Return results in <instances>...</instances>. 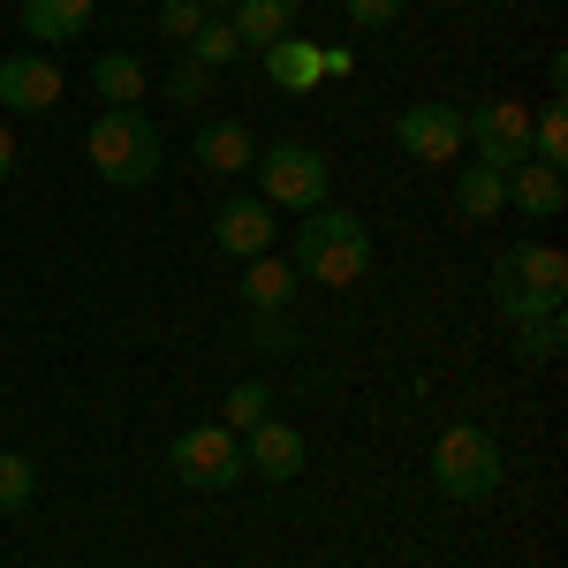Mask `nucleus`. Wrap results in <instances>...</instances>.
Listing matches in <instances>:
<instances>
[{
	"label": "nucleus",
	"mask_w": 568,
	"mask_h": 568,
	"mask_svg": "<svg viewBox=\"0 0 568 568\" xmlns=\"http://www.w3.org/2000/svg\"><path fill=\"white\" fill-rule=\"evenodd\" d=\"M561 304H568V258L554 243H508L493 258V311L508 326H530V318H546Z\"/></svg>",
	"instance_id": "1"
},
{
	"label": "nucleus",
	"mask_w": 568,
	"mask_h": 568,
	"mask_svg": "<svg viewBox=\"0 0 568 568\" xmlns=\"http://www.w3.org/2000/svg\"><path fill=\"white\" fill-rule=\"evenodd\" d=\"M288 265H296L304 281H318V288H356L364 265H372V235H364V220H356V213L318 205V213H304V227H296Z\"/></svg>",
	"instance_id": "2"
},
{
	"label": "nucleus",
	"mask_w": 568,
	"mask_h": 568,
	"mask_svg": "<svg viewBox=\"0 0 568 568\" xmlns=\"http://www.w3.org/2000/svg\"><path fill=\"white\" fill-rule=\"evenodd\" d=\"M91 168L99 182H114V190H144V182L160 175V160H168V144H160V122L144 114V106H106L84 136Z\"/></svg>",
	"instance_id": "3"
},
{
	"label": "nucleus",
	"mask_w": 568,
	"mask_h": 568,
	"mask_svg": "<svg viewBox=\"0 0 568 568\" xmlns=\"http://www.w3.org/2000/svg\"><path fill=\"white\" fill-rule=\"evenodd\" d=\"M493 485H500V439L485 425H447L433 439V493L470 508V500H493Z\"/></svg>",
	"instance_id": "4"
},
{
	"label": "nucleus",
	"mask_w": 568,
	"mask_h": 568,
	"mask_svg": "<svg viewBox=\"0 0 568 568\" xmlns=\"http://www.w3.org/2000/svg\"><path fill=\"white\" fill-rule=\"evenodd\" d=\"M258 168V197L273 213H318L326 205V190H334V168H326V152H311V144H273L251 160Z\"/></svg>",
	"instance_id": "5"
},
{
	"label": "nucleus",
	"mask_w": 568,
	"mask_h": 568,
	"mask_svg": "<svg viewBox=\"0 0 568 568\" xmlns=\"http://www.w3.org/2000/svg\"><path fill=\"white\" fill-rule=\"evenodd\" d=\"M168 470H175L190 493H227V485H243V433H227V425H190L175 439V455H168Z\"/></svg>",
	"instance_id": "6"
},
{
	"label": "nucleus",
	"mask_w": 568,
	"mask_h": 568,
	"mask_svg": "<svg viewBox=\"0 0 568 568\" xmlns=\"http://www.w3.org/2000/svg\"><path fill=\"white\" fill-rule=\"evenodd\" d=\"M463 152H478L485 168L530 160V106L524 99H485L478 114H463Z\"/></svg>",
	"instance_id": "7"
},
{
	"label": "nucleus",
	"mask_w": 568,
	"mask_h": 568,
	"mask_svg": "<svg viewBox=\"0 0 568 568\" xmlns=\"http://www.w3.org/2000/svg\"><path fill=\"white\" fill-rule=\"evenodd\" d=\"M213 243H220V258H265L273 243H281V213L265 205V197H220V213H213Z\"/></svg>",
	"instance_id": "8"
},
{
	"label": "nucleus",
	"mask_w": 568,
	"mask_h": 568,
	"mask_svg": "<svg viewBox=\"0 0 568 568\" xmlns=\"http://www.w3.org/2000/svg\"><path fill=\"white\" fill-rule=\"evenodd\" d=\"M394 144L425 168H447L463 160V106H402L394 114Z\"/></svg>",
	"instance_id": "9"
},
{
	"label": "nucleus",
	"mask_w": 568,
	"mask_h": 568,
	"mask_svg": "<svg viewBox=\"0 0 568 568\" xmlns=\"http://www.w3.org/2000/svg\"><path fill=\"white\" fill-rule=\"evenodd\" d=\"M0 106H16V114L61 106V61H45V53H8V61H0Z\"/></svg>",
	"instance_id": "10"
},
{
	"label": "nucleus",
	"mask_w": 568,
	"mask_h": 568,
	"mask_svg": "<svg viewBox=\"0 0 568 568\" xmlns=\"http://www.w3.org/2000/svg\"><path fill=\"white\" fill-rule=\"evenodd\" d=\"M243 470L265 478V485H288L296 470H304V433H296V425H281V417L251 425V433H243Z\"/></svg>",
	"instance_id": "11"
},
{
	"label": "nucleus",
	"mask_w": 568,
	"mask_h": 568,
	"mask_svg": "<svg viewBox=\"0 0 568 568\" xmlns=\"http://www.w3.org/2000/svg\"><path fill=\"white\" fill-rule=\"evenodd\" d=\"M500 205H516L524 220H554L568 205V175L538 168V160H516V168H500Z\"/></svg>",
	"instance_id": "12"
},
{
	"label": "nucleus",
	"mask_w": 568,
	"mask_h": 568,
	"mask_svg": "<svg viewBox=\"0 0 568 568\" xmlns=\"http://www.w3.org/2000/svg\"><path fill=\"white\" fill-rule=\"evenodd\" d=\"M16 16H23V31H31L39 45H69V39H84V31H91L99 0H23Z\"/></svg>",
	"instance_id": "13"
},
{
	"label": "nucleus",
	"mask_w": 568,
	"mask_h": 568,
	"mask_svg": "<svg viewBox=\"0 0 568 568\" xmlns=\"http://www.w3.org/2000/svg\"><path fill=\"white\" fill-rule=\"evenodd\" d=\"M258 61H265V77L288 91V99H311V91L326 84V77H318V45H304L296 31H288V39H273Z\"/></svg>",
	"instance_id": "14"
},
{
	"label": "nucleus",
	"mask_w": 568,
	"mask_h": 568,
	"mask_svg": "<svg viewBox=\"0 0 568 568\" xmlns=\"http://www.w3.org/2000/svg\"><path fill=\"white\" fill-rule=\"evenodd\" d=\"M227 23H235L243 53H265L273 39H288V31H296V0H235V8H227Z\"/></svg>",
	"instance_id": "15"
},
{
	"label": "nucleus",
	"mask_w": 568,
	"mask_h": 568,
	"mask_svg": "<svg viewBox=\"0 0 568 568\" xmlns=\"http://www.w3.org/2000/svg\"><path fill=\"white\" fill-rule=\"evenodd\" d=\"M251 160H258V144H251V130H243V122H205V130H197V168H213L220 182L243 175Z\"/></svg>",
	"instance_id": "16"
},
{
	"label": "nucleus",
	"mask_w": 568,
	"mask_h": 568,
	"mask_svg": "<svg viewBox=\"0 0 568 568\" xmlns=\"http://www.w3.org/2000/svg\"><path fill=\"white\" fill-rule=\"evenodd\" d=\"M144 84H152V69H144L136 53H99V61H91V91H99L106 106H136Z\"/></svg>",
	"instance_id": "17"
},
{
	"label": "nucleus",
	"mask_w": 568,
	"mask_h": 568,
	"mask_svg": "<svg viewBox=\"0 0 568 568\" xmlns=\"http://www.w3.org/2000/svg\"><path fill=\"white\" fill-rule=\"evenodd\" d=\"M288 296H296V265L288 258H251V273H243V304L251 311H288Z\"/></svg>",
	"instance_id": "18"
},
{
	"label": "nucleus",
	"mask_w": 568,
	"mask_h": 568,
	"mask_svg": "<svg viewBox=\"0 0 568 568\" xmlns=\"http://www.w3.org/2000/svg\"><path fill=\"white\" fill-rule=\"evenodd\" d=\"M190 61H197V69H235V61H243L235 23H227V16H205V23H197V39H190Z\"/></svg>",
	"instance_id": "19"
},
{
	"label": "nucleus",
	"mask_w": 568,
	"mask_h": 568,
	"mask_svg": "<svg viewBox=\"0 0 568 568\" xmlns=\"http://www.w3.org/2000/svg\"><path fill=\"white\" fill-rule=\"evenodd\" d=\"M265 417H273V387H265V379L227 387V402H220V425H227V433H251V425H265Z\"/></svg>",
	"instance_id": "20"
},
{
	"label": "nucleus",
	"mask_w": 568,
	"mask_h": 568,
	"mask_svg": "<svg viewBox=\"0 0 568 568\" xmlns=\"http://www.w3.org/2000/svg\"><path fill=\"white\" fill-rule=\"evenodd\" d=\"M530 160L538 168H568V106L561 99L546 114H530Z\"/></svg>",
	"instance_id": "21"
},
{
	"label": "nucleus",
	"mask_w": 568,
	"mask_h": 568,
	"mask_svg": "<svg viewBox=\"0 0 568 568\" xmlns=\"http://www.w3.org/2000/svg\"><path fill=\"white\" fill-rule=\"evenodd\" d=\"M455 205H463V220H493L500 213V168H463V182H455Z\"/></svg>",
	"instance_id": "22"
},
{
	"label": "nucleus",
	"mask_w": 568,
	"mask_h": 568,
	"mask_svg": "<svg viewBox=\"0 0 568 568\" xmlns=\"http://www.w3.org/2000/svg\"><path fill=\"white\" fill-rule=\"evenodd\" d=\"M561 342H568V318H561V311H546V318L516 326V356H530V364H554Z\"/></svg>",
	"instance_id": "23"
},
{
	"label": "nucleus",
	"mask_w": 568,
	"mask_h": 568,
	"mask_svg": "<svg viewBox=\"0 0 568 568\" xmlns=\"http://www.w3.org/2000/svg\"><path fill=\"white\" fill-rule=\"evenodd\" d=\"M31 493H39V463L31 455H0V516L31 508Z\"/></svg>",
	"instance_id": "24"
},
{
	"label": "nucleus",
	"mask_w": 568,
	"mask_h": 568,
	"mask_svg": "<svg viewBox=\"0 0 568 568\" xmlns=\"http://www.w3.org/2000/svg\"><path fill=\"white\" fill-rule=\"evenodd\" d=\"M168 99H175V106H205V99H213V69H197V61H182V69H168Z\"/></svg>",
	"instance_id": "25"
},
{
	"label": "nucleus",
	"mask_w": 568,
	"mask_h": 568,
	"mask_svg": "<svg viewBox=\"0 0 568 568\" xmlns=\"http://www.w3.org/2000/svg\"><path fill=\"white\" fill-rule=\"evenodd\" d=\"M197 23H205V8H197V0H160V39L190 45V39H197Z\"/></svg>",
	"instance_id": "26"
},
{
	"label": "nucleus",
	"mask_w": 568,
	"mask_h": 568,
	"mask_svg": "<svg viewBox=\"0 0 568 568\" xmlns=\"http://www.w3.org/2000/svg\"><path fill=\"white\" fill-rule=\"evenodd\" d=\"M251 342H258V349H296V326H288V311H251Z\"/></svg>",
	"instance_id": "27"
},
{
	"label": "nucleus",
	"mask_w": 568,
	"mask_h": 568,
	"mask_svg": "<svg viewBox=\"0 0 568 568\" xmlns=\"http://www.w3.org/2000/svg\"><path fill=\"white\" fill-rule=\"evenodd\" d=\"M349 8V23H364V31H387L394 16H402V0H342Z\"/></svg>",
	"instance_id": "28"
},
{
	"label": "nucleus",
	"mask_w": 568,
	"mask_h": 568,
	"mask_svg": "<svg viewBox=\"0 0 568 568\" xmlns=\"http://www.w3.org/2000/svg\"><path fill=\"white\" fill-rule=\"evenodd\" d=\"M349 69H356L349 45H318V77H349Z\"/></svg>",
	"instance_id": "29"
},
{
	"label": "nucleus",
	"mask_w": 568,
	"mask_h": 568,
	"mask_svg": "<svg viewBox=\"0 0 568 568\" xmlns=\"http://www.w3.org/2000/svg\"><path fill=\"white\" fill-rule=\"evenodd\" d=\"M8 175H16V136L0 130V182H8Z\"/></svg>",
	"instance_id": "30"
},
{
	"label": "nucleus",
	"mask_w": 568,
	"mask_h": 568,
	"mask_svg": "<svg viewBox=\"0 0 568 568\" xmlns=\"http://www.w3.org/2000/svg\"><path fill=\"white\" fill-rule=\"evenodd\" d=\"M197 8H205V16H227V8H235V0H197Z\"/></svg>",
	"instance_id": "31"
}]
</instances>
